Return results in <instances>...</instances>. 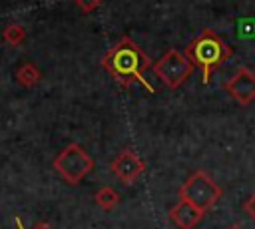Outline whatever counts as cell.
<instances>
[{
	"mask_svg": "<svg viewBox=\"0 0 255 229\" xmlns=\"http://www.w3.org/2000/svg\"><path fill=\"white\" fill-rule=\"evenodd\" d=\"M102 66L106 72L124 88L131 84H141L147 92H155L151 84L145 80V72L153 68L151 60L147 54L128 36H124L120 42H116L104 56H102Z\"/></svg>",
	"mask_w": 255,
	"mask_h": 229,
	"instance_id": "6da1fadb",
	"label": "cell"
},
{
	"mask_svg": "<svg viewBox=\"0 0 255 229\" xmlns=\"http://www.w3.org/2000/svg\"><path fill=\"white\" fill-rule=\"evenodd\" d=\"M183 54L193 62V66H197L201 70V80L203 84L209 82L211 74L225 62L231 58L233 50L231 46H227L221 36L211 30V28H203L183 50Z\"/></svg>",
	"mask_w": 255,
	"mask_h": 229,
	"instance_id": "7a4b0ae2",
	"label": "cell"
},
{
	"mask_svg": "<svg viewBox=\"0 0 255 229\" xmlns=\"http://www.w3.org/2000/svg\"><path fill=\"white\" fill-rule=\"evenodd\" d=\"M52 165L66 183L76 185L84 175H88L94 169V159L92 155H88V151L80 143H70L62 147V151L54 157Z\"/></svg>",
	"mask_w": 255,
	"mask_h": 229,
	"instance_id": "3957f363",
	"label": "cell"
},
{
	"mask_svg": "<svg viewBox=\"0 0 255 229\" xmlns=\"http://www.w3.org/2000/svg\"><path fill=\"white\" fill-rule=\"evenodd\" d=\"M177 193H179V199H185V201L193 203L195 207L207 211L221 197V187L203 169H197V171H193L181 183V187H179Z\"/></svg>",
	"mask_w": 255,
	"mask_h": 229,
	"instance_id": "277c9868",
	"label": "cell"
},
{
	"mask_svg": "<svg viewBox=\"0 0 255 229\" xmlns=\"http://www.w3.org/2000/svg\"><path fill=\"white\" fill-rule=\"evenodd\" d=\"M193 62L179 50L169 48L157 62H153V72L155 76L171 90H177L179 86H183V82L191 76L193 72Z\"/></svg>",
	"mask_w": 255,
	"mask_h": 229,
	"instance_id": "5b68a950",
	"label": "cell"
},
{
	"mask_svg": "<svg viewBox=\"0 0 255 229\" xmlns=\"http://www.w3.org/2000/svg\"><path fill=\"white\" fill-rule=\"evenodd\" d=\"M223 90L241 106H247L249 102L255 100V74L241 66L237 68V72L223 82Z\"/></svg>",
	"mask_w": 255,
	"mask_h": 229,
	"instance_id": "8992f818",
	"label": "cell"
},
{
	"mask_svg": "<svg viewBox=\"0 0 255 229\" xmlns=\"http://www.w3.org/2000/svg\"><path fill=\"white\" fill-rule=\"evenodd\" d=\"M110 169L122 183L131 185L145 171V163L133 149H124L114 157V161L110 163Z\"/></svg>",
	"mask_w": 255,
	"mask_h": 229,
	"instance_id": "52a82bcc",
	"label": "cell"
},
{
	"mask_svg": "<svg viewBox=\"0 0 255 229\" xmlns=\"http://www.w3.org/2000/svg\"><path fill=\"white\" fill-rule=\"evenodd\" d=\"M167 215H169V219H171L179 229H193V227L203 219L205 211L199 209V207H195L193 203H189V201H185V199H179V201L167 211Z\"/></svg>",
	"mask_w": 255,
	"mask_h": 229,
	"instance_id": "ba28073f",
	"label": "cell"
},
{
	"mask_svg": "<svg viewBox=\"0 0 255 229\" xmlns=\"http://www.w3.org/2000/svg\"><path fill=\"white\" fill-rule=\"evenodd\" d=\"M40 78H42V74H40L38 66L32 64V62H26V64H22V66L16 70V80H18V84H22L24 88H34V86L40 82Z\"/></svg>",
	"mask_w": 255,
	"mask_h": 229,
	"instance_id": "9c48e42d",
	"label": "cell"
},
{
	"mask_svg": "<svg viewBox=\"0 0 255 229\" xmlns=\"http://www.w3.org/2000/svg\"><path fill=\"white\" fill-rule=\"evenodd\" d=\"M94 199L102 209H114L118 205V201H120V195L112 185H104V187H100L96 191Z\"/></svg>",
	"mask_w": 255,
	"mask_h": 229,
	"instance_id": "30bf717a",
	"label": "cell"
},
{
	"mask_svg": "<svg viewBox=\"0 0 255 229\" xmlns=\"http://www.w3.org/2000/svg\"><path fill=\"white\" fill-rule=\"evenodd\" d=\"M2 38H4V42L10 44V46H20V44L24 42V38H26V30H24L22 24L12 22V24H8V26L2 30Z\"/></svg>",
	"mask_w": 255,
	"mask_h": 229,
	"instance_id": "8fae6325",
	"label": "cell"
},
{
	"mask_svg": "<svg viewBox=\"0 0 255 229\" xmlns=\"http://www.w3.org/2000/svg\"><path fill=\"white\" fill-rule=\"evenodd\" d=\"M72 2H74L84 14H90V12H94L104 0H72Z\"/></svg>",
	"mask_w": 255,
	"mask_h": 229,
	"instance_id": "7c38bea8",
	"label": "cell"
},
{
	"mask_svg": "<svg viewBox=\"0 0 255 229\" xmlns=\"http://www.w3.org/2000/svg\"><path fill=\"white\" fill-rule=\"evenodd\" d=\"M243 211H247V215L255 221V191L249 195V199L243 203Z\"/></svg>",
	"mask_w": 255,
	"mask_h": 229,
	"instance_id": "4fadbf2b",
	"label": "cell"
},
{
	"mask_svg": "<svg viewBox=\"0 0 255 229\" xmlns=\"http://www.w3.org/2000/svg\"><path fill=\"white\" fill-rule=\"evenodd\" d=\"M32 229H52L50 227V223L48 221H38V223H34V227Z\"/></svg>",
	"mask_w": 255,
	"mask_h": 229,
	"instance_id": "5bb4252c",
	"label": "cell"
},
{
	"mask_svg": "<svg viewBox=\"0 0 255 229\" xmlns=\"http://www.w3.org/2000/svg\"><path fill=\"white\" fill-rule=\"evenodd\" d=\"M16 225H18V229H24V227H22V221H20V217H16Z\"/></svg>",
	"mask_w": 255,
	"mask_h": 229,
	"instance_id": "9a60e30c",
	"label": "cell"
},
{
	"mask_svg": "<svg viewBox=\"0 0 255 229\" xmlns=\"http://www.w3.org/2000/svg\"><path fill=\"white\" fill-rule=\"evenodd\" d=\"M229 229H241V227H239V225H231Z\"/></svg>",
	"mask_w": 255,
	"mask_h": 229,
	"instance_id": "2e32d148",
	"label": "cell"
}]
</instances>
